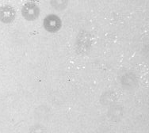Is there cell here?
Wrapping results in <instances>:
<instances>
[{
    "mask_svg": "<svg viewBox=\"0 0 149 133\" xmlns=\"http://www.w3.org/2000/svg\"><path fill=\"white\" fill-rule=\"evenodd\" d=\"M40 14V9L33 3H27L22 6V15L27 21H34Z\"/></svg>",
    "mask_w": 149,
    "mask_h": 133,
    "instance_id": "2",
    "label": "cell"
},
{
    "mask_svg": "<svg viewBox=\"0 0 149 133\" xmlns=\"http://www.w3.org/2000/svg\"><path fill=\"white\" fill-rule=\"evenodd\" d=\"M15 18V10L11 6L5 5L0 7V21L3 23H10Z\"/></svg>",
    "mask_w": 149,
    "mask_h": 133,
    "instance_id": "3",
    "label": "cell"
},
{
    "mask_svg": "<svg viewBox=\"0 0 149 133\" xmlns=\"http://www.w3.org/2000/svg\"><path fill=\"white\" fill-rule=\"evenodd\" d=\"M43 26L48 32L56 33L58 30H60L62 26V22L57 15H49L45 17Z\"/></svg>",
    "mask_w": 149,
    "mask_h": 133,
    "instance_id": "1",
    "label": "cell"
},
{
    "mask_svg": "<svg viewBox=\"0 0 149 133\" xmlns=\"http://www.w3.org/2000/svg\"><path fill=\"white\" fill-rule=\"evenodd\" d=\"M51 5L57 10H63L68 4V0H51Z\"/></svg>",
    "mask_w": 149,
    "mask_h": 133,
    "instance_id": "4",
    "label": "cell"
}]
</instances>
